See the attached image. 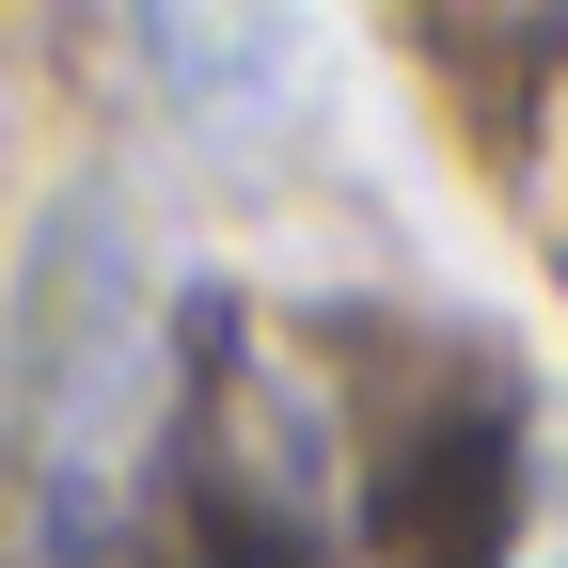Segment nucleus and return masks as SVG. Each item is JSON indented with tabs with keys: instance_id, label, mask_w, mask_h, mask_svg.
Listing matches in <instances>:
<instances>
[{
	"instance_id": "1",
	"label": "nucleus",
	"mask_w": 568,
	"mask_h": 568,
	"mask_svg": "<svg viewBox=\"0 0 568 568\" xmlns=\"http://www.w3.org/2000/svg\"><path fill=\"white\" fill-rule=\"evenodd\" d=\"M174 443V364L142 316V268L80 222L32 284L17 332V506H32V568H126L142 537V474Z\"/></svg>"
},
{
	"instance_id": "2",
	"label": "nucleus",
	"mask_w": 568,
	"mask_h": 568,
	"mask_svg": "<svg viewBox=\"0 0 568 568\" xmlns=\"http://www.w3.org/2000/svg\"><path fill=\"white\" fill-rule=\"evenodd\" d=\"M159 489L190 521V568H316V537H332V410L237 316H205V347L174 364Z\"/></svg>"
}]
</instances>
